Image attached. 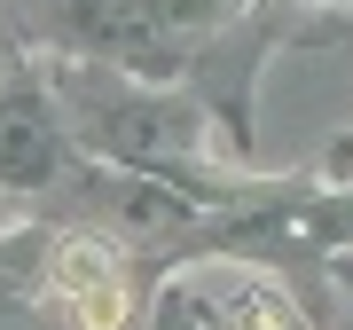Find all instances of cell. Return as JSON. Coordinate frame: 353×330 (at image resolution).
<instances>
[{
	"instance_id": "4",
	"label": "cell",
	"mask_w": 353,
	"mask_h": 330,
	"mask_svg": "<svg viewBox=\"0 0 353 330\" xmlns=\"http://www.w3.org/2000/svg\"><path fill=\"white\" fill-rule=\"evenodd\" d=\"M0 330H39V315H32V299H24V283L0 267Z\"/></svg>"
},
{
	"instance_id": "6",
	"label": "cell",
	"mask_w": 353,
	"mask_h": 330,
	"mask_svg": "<svg viewBox=\"0 0 353 330\" xmlns=\"http://www.w3.org/2000/svg\"><path fill=\"white\" fill-rule=\"evenodd\" d=\"M330 275H338L345 291H353V252H330Z\"/></svg>"
},
{
	"instance_id": "2",
	"label": "cell",
	"mask_w": 353,
	"mask_h": 330,
	"mask_svg": "<svg viewBox=\"0 0 353 330\" xmlns=\"http://www.w3.org/2000/svg\"><path fill=\"white\" fill-rule=\"evenodd\" d=\"M189 275H196L204 307L236 315V330H306L299 291H290L275 267H259V260H204V267H189Z\"/></svg>"
},
{
	"instance_id": "5",
	"label": "cell",
	"mask_w": 353,
	"mask_h": 330,
	"mask_svg": "<svg viewBox=\"0 0 353 330\" xmlns=\"http://www.w3.org/2000/svg\"><path fill=\"white\" fill-rule=\"evenodd\" d=\"M314 181H330V189H338V181H353V142H338V150L322 157V173Z\"/></svg>"
},
{
	"instance_id": "7",
	"label": "cell",
	"mask_w": 353,
	"mask_h": 330,
	"mask_svg": "<svg viewBox=\"0 0 353 330\" xmlns=\"http://www.w3.org/2000/svg\"><path fill=\"white\" fill-rule=\"evenodd\" d=\"M24 244H39V236H0V267H8V252H24Z\"/></svg>"
},
{
	"instance_id": "3",
	"label": "cell",
	"mask_w": 353,
	"mask_h": 330,
	"mask_svg": "<svg viewBox=\"0 0 353 330\" xmlns=\"http://www.w3.org/2000/svg\"><path fill=\"white\" fill-rule=\"evenodd\" d=\"M39 275H48V291L55 299H94V291H118V283H134V267H126V244L118 236H102V229H63L39 252Z\"/></svg>"
},
{
	"instance_id": "1",
	"label": "cell",
	"mask_w": 353,
	"mask_h": 330,
	"mask_svg": "<svg viewBox=\"0 0 353 330\" xmlns=\"http://www.w3.org/2000/svg\"><path fill=\"white\" fill-rule=\"evenodd\" d=\"M71 134H63V110L48 95V71L39 64H16L8 87H0V189H55L71 173Z\"/></svg>"
}]
</instances>
